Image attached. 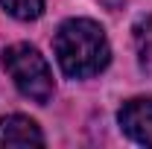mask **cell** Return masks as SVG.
Wrapping results in <instances>:
<instances>
[{
	"instance_id": "5b68a950",
	"label": "cell",
	"mask_w": 152,
	"mask_h": 149,
	"mask_svg": "<svg viewBox=\"0 0 152 149\" xmlns=\"http://www.w3.org/2000/svg\"><path fill=\"white\" fill-rule=\"evenodd\" d=\"M134 50H137L140 70L152 76V15H146L134 23Z\"/></svg>"
},
{
	"instance_id": "8992f818",
	"label": "cell",
	"mask_w": 152,
	"mask_h": 149,
	"mask_svg": "<svg viewBox=\"0 0 152 149\" xmlns=\"http://www.w3.org/2000/svg\"><path fill=\"white\" fill-rule=\"evenodd\" d=\"M0 6L18 20H35L44 9V0H0Z\"/></svg>"
},
{
	"instance_id": "7a4b0ae2",
	"label": "cell",
	"mask_w": 152,
	"mask_h": 149,
	"mask_svg": "<svg viewBox=\"0 0 152 149\" xmlns=\"http://www.w3.org/2000/svg\"><path fill=\"white\" fill-rule=\"evenodd\" d=\"M3 67L12 76L15 88L23 96L35 99V102H47L53 96V73L44 56L38 53L32 44H12L3 50Z\"/></svg>"
},
{
	"instance_id": "277c9868",
	"label": "cell",
	"mask_w": 152,
	"mask_h": 149,
	"mask_svg": "<svg viewBox=\"0 0 152 149\" xmlns=\"http://www.w3.org/2000/svg\"><path fill=\"white\" fill-rule=\"evenodd\" d=\"M0 146H44V134L35 120L23 114L0 117Z\"/></svg>"
},
{
	"instance_id": "6da1fadb",
	"label": "cell",
	"mask_w": 152,
	"mask_h": 149,
	"mask_svg": "<svg viewBox=\"0 0 152 149\" xmlns=\"http://www.w3.org/2000/svg\"><path fill=\"white\" fill-rule=\"evenodd\" d=\"M53 50H56L58 67L73 79L99 73L111 58V47H108L102 26L88 18L64 20L53 38Z\"/></svg>"
},
{
	"instance_id": "3957f363",
	"label": "cell",
	"mask_w": 152,
	"mask_h": 149,
	"mask_svg": "<svg viewBox=\"0 0 152 149\" xmlns=\"http://www.w3.org/2000/svg\"><path fill=\"white\" fill-rule=\"evenodd\" d=\"M123 131L134 143L152 146V99H129L117 114Z\"/></svg>"
}]
</instances>
